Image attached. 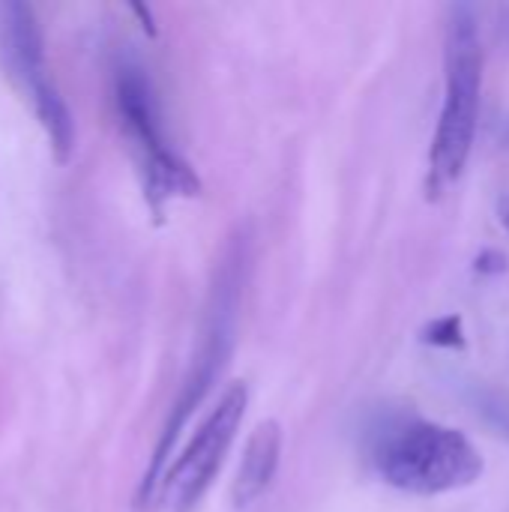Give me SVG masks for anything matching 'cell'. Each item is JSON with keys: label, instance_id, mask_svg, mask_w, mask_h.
Returning a JSON list of instances; mask_svg holds the SVG:
<instances>
[{"label": "cell", "instance_id": "1", "mask_svg": "<svg viewBox=\"0 0 509 512\" xmlns=\"http://www.w3.org/2000/svg\"><path fill=\"white\" fill-rule=\"evenodd\" d=\"M447 90L438 114V129L429 156V189L444 192L459 180L474 147V132L483 102V39L477 15L468 6H453L444 48Z\"/></svg>", "mask_w": 509, "mask_h": 512}, {"label": "cell", "instance_id": "2", "mask_svg": "<svg viewBox=\"0 0 509 512\" xmlns=\"http://www.w3.org/2000/svg\"><path fill=\"white\" fill-rule=\"evenodd\" d=\"M375 468L393 489L411 495H444L474 486L483 474V456L459 429L438 423H402L381 438Z\"/></svg>", "mask_w": 509, "mask_h": 512}, {"label": "cell", "instance_id": "3", "mask_svg": "<svg viewBox=\"0 0 509 512\" xmlns=\"http://www.w3.org/2000/svg\"><path fill=\"white\" fill-rule=\"evenodd\" d=\"M114 99L144 180V198L153 213L162 216L168 201L198 195L201 180L189 168V162L168 144L153 81L138 63L123 60L114 81Z\"/></svg>", "mask_w": 509, "mask_h": 512}, {"label": "cell", "instance_id": "4", "mask_svg": "<svg viewBox=\"0 0 509 512\" xmlns=\"http://www.w3.org/2000/svg\"><path fill=\"white\" fill-rule=\"evenodd\" d=\"M0 48L9 66V75L15 78L21 93L30 99L33 114L39 117L48 135L54 156L66 162L75 147V123L51 81L33 6L18 3V0L0 6Z\"/></svg>", "mask_w": 509, "mask_h": 512}, {"label": "cell", "instance_id": "5", "mask_svg": "<svg viewBox=\"0 0 509 512\" xmlns=\"http://www.w3.org/2000/svg\"><path fill=\"white\" fill-rule=\"evenodd\" d=\"M249 402L246 384H231L219 405L210 411V417L201 423V429L192 435L189 447L180 453L174 468L165 474L162 483V501L168 512H195L207 489L213 486L225 453L234 444V435L243 423Z\"/></svg>", "mask_w": 509, "mask_h": 512}, {"label": "cell", "instance_id": "6", "mask_svg": "<svg viewBox=\"0 0 509 512\" xmlns=\"http://www.w3.org/2000/svg\"><path fill=\"white\" fill-rule=\"evenodd\" d=\"M234 309H237V285L222 279V288H216V309L210 312V330L204 336V345H201V354L195 360V369L192 375L186 378L183 384V393L177 399V408L171 411V420L159 438V447H156V456L144 474V483H141V492H138V501L150 498L159 486V477H162V468L168 462V453L174 447V441L180 438V429L186 426V420L192 417V411L204 402V396L210 393V387L216 384V378L222 375L225 369V360L231 354V339H234Z\"/></svg>", "mask_w": 509, "mask_h": 512}, {"label": "cell", "instance_id": "7", "mask_svg": "<svg viewBox=\"0 0 509 512\" xmlns=\"http://www.w3.org/2000/svg\"><path fill=\"white\" fill-rule=\"evenodd\" d=\"M279 459H282V429L276 420H267L252 432V438L243 450V462L237 468V480L231 489L234 507L243 510V507L255 504L270 489V483L279 471Z\"/></svg>", "mask_w": 509, "mask_h": 512}, {"label": "cell", "instance_id": "8", "mask_svg": "<svg viewBox=\"0 0 509 512\" xmlns=\"http://www.w3.org/2000/svg\"><path fill=\"white\" fill-rule=\"evenodd\" d=\"M420 339H423L426 345H435V348H456V351H462V348L468 345L465 330H462V318H459V315H444V318L426 324L423 333H420Z\"/></svg>", "mask_w": 509, "mask_h": 512}, {"label": "cell", "instance_id": "9", "mask_svg": "<svg viewBox=\"0 0 509 512\" xmlns=\"http://www.w3.org/2000/svg\"><path fill=\"white\" fill-rule=\"evenodd\" d=\"M477 408L486 417V423L495 426V432H501L509 441V402H504L498 393H483L477 396Z\"/></svg>", "mask_w": 509, "mask_h": 512}, {"label": "cell", "instance_id": "10", "mask_svg": "<svg viewBox=\"0 0 509 512\" xmlns=\"http://www.w3.org/2000/svg\"><path fill=\"white\" fill-rule=\"evenodd\" d=\"M477 270L480 273H495V270L501 273V270H507V258L501 252H486V255H480Z\"/></svg>", "mask_w": 509, "mask_h": 512}, {"label": "cell", "instance_id": "11", "mask_svg": "<svg viewBox=\"0 0 509 512\" xmlns=\"http://www.w3.org/2000/svg\"><path fill=\"white\" fill-rule=\"evenodd\" d=\"M501 219H504V225L509 228V198L504 201V207H501Z\"/></svg>", "mask_w": 509, "mask_h": 512}]
</instances>
